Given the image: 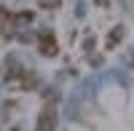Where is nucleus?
Masks as SVG:
<instances>
[{
  "label": "nucleus",
  "instance_id": "1",
  "mask_svg": "<svg viewBox=\"0 0 134 131\" xmlns=\"http://www.w3.org/2000/svg\"><path fill=\"white\" fill-rule=\"evenodd\" d=\"M35 131H57V104L54 102H46L43 110L38 115V126Z\"/></svg>",
  "mask_w": 134,
  "mask_h": 131
},
{
  "label": "nucleus",
  "instance_id": "2",
  "mask_svg": "<svg viewBox=\"0 0 134 131\" xmlns=\"http://www.w3.org/2000/svg\"><path fill=\"white\" fill-rule=\"evenodd\" d=\"M38 48H40L43 56H57V51H59L57 38H54L51 32H40V38H38Z\"/></svg>",
  "mask_w": 134,
  "mask_h": 131
},
{
  "label": "nucleus",
  "instance_id": "3",
  "mask_svg": "<svg viewBox=\"0 0 134 131\" xmlns=\"http://www.w3.org/2000/svg\"><path fill=\"white\" fill-rule=\"evenodd\" d=\"M8 24H11V14H8L5 8H0V32H3Z\"/></svg>",
  "mask_w": 134,
  "mask_h": 131
},
{
  "label": "nucleus",
  "instance_id": "4",
  "mask_svg": "<svg viewBox=\"0 0 134 131\" xmlns=\"http://www.w3.org/2000/svg\"><path fill=\"white\" fill-rule=\"evenodd\" d=\"M118 40H121V27H115L113 32H110V40H107V46H115Z\"/></svg>",
  "mask_w": 134,
  "mask_h": 131
}]
</instances>
